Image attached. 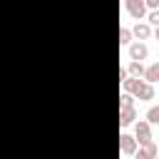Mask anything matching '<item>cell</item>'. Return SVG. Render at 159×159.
I'll use <instances>...</instances> for the list:
<instances>
[{"label":"cell","mask_w":159,"mask_h":159,"mask_svg":"<svg viewBox=\"0 0 159 159\" xmlns=\"http://www.w3.org/2000/svg\"><path fill=\"white\" fill-rule=\"evenodd\" d=\"M124 10H127L134 20H142V17L147 15V5H144V0H124Z\"/></svg>","instance_id":"7a4b0ae2"},{"label":"cell","mask_w":159,"mask_h":159,"mask_svg":"<svg viewBox=\"0 0 159 159\" xmlns=\"http://www.w3.org/2000/svg\"><path fill=\"white\" fill-rule=\"evenodd\" d=\"M147 22H149V25H159V7L147 10Z\"/></svg>","instance_id":"9a60e30c"},{"label":"cell","mask_w":159,"mask_h":159,"mask_svg":"<svg viewBox=\"0 0 159 159\" xmlns=\"http://www.w3.org/2000/svg\"><path fill=\"white\" fill-rule=\"evenodd\" d=\"M122 87H124V92H132V94L137 97V92H139V89L144 87V77L139 80V77H132V75H129V77H127V80L122 82Z\"/></svg>","instance_id":"52a82bcc"},{"label":"cell","mask_w":159,"mask_h":159,"mask_svg":"<svg viewBox=\"0 0 159 159\" xmlns=\"http://www.w3.org/2000/svg\"><path fill=\"white\" fill-rule=\"evenodd\" d=\"M127 72H129L132 77H142V75H144V65H142V60H132V62L127 65Z\"/></svg>","instance_id":"8fae6325"},{"label":"cell","mask_w":159,"mask_h":159,"mask_svg":"<svg viewBox=\"0 0 159 159\" xmlns=\"http://www.w3.org/2000/svg\"><path fill=\"white\" fill-rule=\"evenodd\" d=\"M154 37L159 40V25H154Z\"/></svg>","instance_id":"ac0fdd59"},{"label":"cell","mask_w":159,"mask_h":159,"mask_svg":"<svg viewBox=\"0 0 159 159\" xmlns=\"http://www.w3.org/2000/svg\"><path fill=\"white\" fill-rule=\"evenodd\" d=\"M119 107H134V94L132 92H122L119 94Z\"/></svg>","instance_id":"5bb4252c"},{"label":"cell","mask_w":159,"mask_h":159,"mask_svg":"<svg viewBox=\"0 0 159 159\" xmlns=\"http://www.w3.org/2000/svg\"><path fill=\"white\" fill-rule=\"evenodd\" d=\"M119 149H122V154H124V157H132V154L137 152V139H134L132 134L122 132V134H119Z\"/></svg>","instance_id":"277c9868"},{"label":"cell","mask_w":159,"mask_h":159,"mask_svg":"<svg viewBox=\"0 0 159 159\" xmlns=\"http://www.w3.org/2000/svg\"><path fill=\"white\" fill-rule=\"evenodd\" d=\"M157 157H159V152H157Z\"/></svg>","instance_id":"d6986e66"},{"label":"cell","mask_w":159,"mask_h":159,"mask_svg":"<svg viewBox=\"0 0 159 159\" xmlns=\"http://www.w3.org/2000/svg\"><path fill=\"white\" fill-rule=\"evenodd\" d=\"M137 99L139 102H152L154 99V84L152 82H144V87L137 92Z\"/></svg>","instance_id":"9c48e42d"},{"label":"cell","mask_w":159,"mask_h":159,"mask_svg":"<svg viewBox=\"0 0 159 159\" xmlns=\"http://www.w3.org/2000/svg\"><path fill=\"white\" fill-rule=\"evenodd\" d=\"M144 5H147V10H154V7H159V0H144Z\"/></svg>","instance_id":"2e32d148"},{"label":"cell","mask_w":159,"mask_h":159,"mask_svg":"<svg viewBox=\"0 0 159 159\" xmlns=\"http://www.w3.org/2000/svg\"><path fill=\"white\" fill-rule=\"evenodd\" d=\"M127 52H129V60H147V55H149V50H147V45L142 40L129 42L127 45Z\"/></svg>","instance_id":"3957f363"},{"label":"cell","mask_w":159,"mask_h":159,"mask_svg":"<svg viewBox=\"0 0 159 159\" xmlns=\"http://www.w3.org/2000/svg\"><path fill=\"white\" fill-rule=\"evenodd\" d=\"M129 77V72H127V67H119V82H124Z\"/></svg>","instance_id":"e0dca14e"},{"label":"cell","mask_w":159,"mask_h":159,"mask_svg":"<svg viewBox=\"0 0 159 159\" xmlns=\"http://www.w3.org/2000/svg\"><path fill=\"white\" fill-rule=\"evenodd\" d=\"M132 35H134L137 40H149V35H152V25H149V22H137V25L132 27Z\"/></svg>","instance_id":"ba28073f"},{"label":"cell","mask_w":159,"mask_h":159,"mask_svg":"<svg viewBox=\"0 0 159 159\" xmlns=\"http://www.w3.org/2000/svg\"><path fill=\"white\" fill-rule=\"evenodd\" d=\"M132 37H134V35H132V30H129V27H119V45H124V47H127V45L132 42Z\"/></svg>","instance_id":"4fadbf2b"},{"label":"cell","mask_w":159,"mask_h":159,"mask_svg":"<svg viewBox=\"0 0 159 159\" xmlns=\"http://www.w3.org/2000/svg\"><path fill=\"white\" fill-rule=\"evenodd\" d=\"M137 119V109L134 107H119V127H129Z\"/></svg>","instance_id":"8992f818"},{"label":"cell","mask_w":159,"mask_h":159,"mask_svg":"<svg viewBox=\"0 0 159 159\" xmlns=\"http://www.w3.org/2000/svg\"><path fill=\"white\" fill-rule=\"evenodd\" d=\"M144 119H147L149 124H159V104L149 107V109H147V114H144Z\"/></svg>","instance_id":"7c38bea8"},{"label":"cell","mask_w":159,"mask_h":159,"mask_svg":"<svg viewBox=\"0 0 159 159\" xmlns=\"http://www.w3.org/2000/svg\"><path fill=\"white\" fill-rule=\"evenodd\" d=\"M134 139L137 144H144V142H152V124L147 119H139L134 124Z\"/></svg>","instance_id":"6da1fadb"},{"label":"cell","mask_w":159,"mask_h":159,"mask_svg":"<svg viewBox=\"0 0 159 159\" xmlns=\"http://www.w3.org/2000/svg\"><path fill=\"white\" fill-rule=\"evenodd\" d=\"M157 152H159V149H157V144H154V139H152V142H144V144H139L134 154H137L139 159H157Z\"/></svg>","instance_id":"5b68a950"},{"label":"cell","mask_w":159,"mask_h":159,"mask_svg":"<svg viewBox=\"0 0 159 159\" xmlns=\"http://www.w3.org/2000/svg\"><path fill=\"white\" fill-rule=\"evenodd\" d=\"M144 82H159V62H154V65H149V67H144Z\"/></svg>","instance_id":"30bf717a"}]
</instances>
